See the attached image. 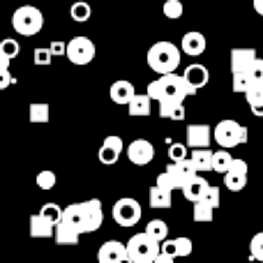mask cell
<instances>
[{
    "instance_id": "1",
    "label": "cell",
    "mask_w": 263,
    "mask_h": 263,
    "mask_svg": "<svg viewBox=\"0 0 263 263\" xmlns=\"http://www.w3.org/2000/svg\"><path fill=\"white\" fill-rule=\"evenodd\" d=\"M145 95L150 100H157V114L166 120H185V97L194 95L192 88L185 83L180 74H166V77H157L155 81L148 83Z\"/></svg>"
},
{
    "instance_id": "2",
    "label": "cell",
    "mask_w": 263,
    "mask_h": 263,
    "mask_svg": "<svg viewBox=\"0 0 263 263\" xmlns=\"http://www.w3.org/2000/svg\"><path fill=\"white\" fill-rule=\"evenodd\" d=\"M180 49H178L173 42H155L148 49V67L153 69L159 77H166V74H176V69L180 67Z\"/></svg>"
},
{
    "instance_id": "3",
    "label": "cell",
    "mask_w": 263,
    "mask_h": 263,
    "mask_svg": "<svg viewBox=\"0 0 263 263\" xmlns=\"http://www.w3.org/2000/svg\"><path fill=\"white\" fill-rule=\"evenodd\" d=\"M213 139L217 141L219 148L227 150V148H238V145L247 143L250 134H247V127H242L238 120L227 118V120H219V123L215 125Z\"/></svg>"
},
{
    "instance_id": "4",
    "label": "cell",
    "mask_w": 263,
    "mask_h": 263,
    "mask_svg": "<svg viewBox=\"0 0 263 263\" xmlns=\"http://www.w3.org/2000/svg\"><path fill=\"white\" fill-rule=\"evenodd\" d=\"M12 28L23 37H32L44 28V14L32 5H23L14 12L12 16Z\"/></svg>"
},
{
    "instance_id": "5",
    "label": "cell",
    "mask_w": 263,
    "mask_h": 263,
    "mask_svg": "<svg viewBox=\"0 0 263 263\" xmlns=\"http://www.w3.org/2000/svg\"><path fill=\"white\" fill-rule=\"evenodd\" d=\"M125 252H127V259L132 263H153L159 256V245L150 240L145 233H136L127 240Z\"/></svg>"
},
{
    "instance_id": "6",
    "label": "cell",
    "mask_w": 263,
    "mask_h": 263,
    "mask_svg": "<svg viewBox=\"0 0 263 263\" xmlns=\"http://www.w3.org/2000/svg\"><path fill=\"white\" fill-rule=\"evenodd\" d=\"M111 215H114V222L118 224V227H134V224L141 222V217H143V208L139 205V201L132 199V196H123V199H118L114 203V208H111Z\"/></svg>"
},
{
    "instance_id": "7",
    "label": "cell",
    "mask_w": 263,
    "mask_h": 263,
    "mask_svg": "<svg viewBox=\"0 0 263 263\" xmlns=\"http://www.w3.org/2000/svg\"><path fill=\"white\" fill-rule=\"evenodd\" d=\"M95 42L90 37H74L65 44V55L69 58V63L74 65H90L95 60Z\"/></svg>"
},
{
    "instance_id": "8",
    "label": "cell",
    "mask_w": 263,
    "mask_h": 263,
    "mask_svg": "<svg viewBox=\"0 0 263 263\" xmlns=\"http://www.w3.org/2000/svg\"><path fill=\"white\" fill-rule=\"evenodd\" d=\"M83 215V233H95L104 222V210H102L100 199H88L83 203H79Z\"/></svg>"
},
{
    "instance_id": "9",
    "label": "cell",
    "mask_w": 263,
    "mask_h": 263,
    "mask_svg": "<svg viewBox=\"0 0 263 263\" xmlns=\"http://www.w3.org/2000/svg\"><path fill=\"white\" fill-rule=\"evenodd\" d=\"M247 171H250V166H247L245 159L233 157L229 171L224 173V185H227V190L229 192H242V190H245V185H247Z\"/></svg>"
},
{
    "instance_id": "10",
    "label": "cell",
    "mask_w": 263,
    "mask_h": 263,
    "mask_svg": "<svg viewBox=\"0 0 263 263\" xmlns=\"http://www.w3.org/2000/svg\"><path fill=\"white\" fill-rule=\"evenodd\" d=\"M127 157H129L132 164H136V166H145V164L153 162L155 148L148 139H134L127 148Z\"/></svg>"
},
{
    "instance_id": "11",
    "label": "cell",
    "mask_w": 263,
    "mask_h": 263,
    "mask_svg": "<svg viewBox=\"0 0 263 263\" xmlns=\"http://www.w3.org/2000/svg\"><path fill=\"white\" fill-rule=\"evenodd\" d=\"M210 139H213V127L210 125H190L187 127V148L192 150H208L210 145Z\"/></svg>"
},
{
    "instance_id": "12",
    "label": "cell",
    "mask_w": 263,
    "mask_h": 263,
    "mask_svg": "<svg viewBox=\"0 0 263 263\" xmlns=\"http://www.w3.org/2000/svg\"><path fill=\"white\" fill-rule=\"evenodd\" d=\"M123 148H125L123 139L116 134H109L104 141H102V148H100V153H97V159H100L102 164H106V166H111V164L118 162Z\"/></svg>"
},
{
    "instance_id": "13",
    "label": "cell",
    "mask_w": 263,
    "mask_h": 263,
    "mask_svg": "<svg viewBox=\"0 0 263 263\" xmlns=\"http://www.w3.org/2000/svg\"><path fill=\"white\" fill-rule=\"evenodd\" d=\"M254 60H256L254 49H233L231 51V77H247Z\"/></svg>"
},
{
    "instance_id": "14",
    "label": "cell",
    "mask_w": 263,
    "mask_h": 263,
    "mask_svg": "<svg viewBox=\"0 0 263 263\" xmlns=\"http://www.w3.org/2000/svg\"><path fill=\"white\" fill-rule=\"evenodd\" d=\"M127 261V252L120 240H109L97 250V263H125Z\"/></svg>"
},
{
    "instance_id": "15",
    "label": "cell",
    "mask_w": 263,
    "mask_h": 263,
    "mask_svg": "<svg viewBox=\"0 0 263 263\" xmlns=\"http://www.w3.org/2000/svg\"><path fill=\"white\" fill-rule=\"evenodd\" d=\"M182 79H185V83L192 88V92H199L203 86H208V79H210V74H208V67L205 65H201V63H192L190 67L185 69V74H180Z\"/></svg>"
},
{
    "instance_id": "16",
    "label": "cell",
    "mask_w": 263,
    "mask_h": 263,
    "mask_svg": "<svg viewBox=\"0 0 263 263\" xmlns=\"http://www.w3.org/2000/svg\"><path fill=\"white\" fill-rule=\"evenodd\" d=\"M205 46H208V42H205V37H203V32H199V30H190V32H185L182 35V42H180V53H185V55H201L205 51Z\"/></svg>"
},
{
    "instance_id": "17",
    "label": "cell",
    "mask_w": 263,
    "mask_h": 263,
    "mask_svg": "<svg viewBox=\"0 0 263 263\" xmlns=\"http://www.w3.org/2000/svg\"><path fill=\"white\" fill-rule=\"evenodd\" d=\"M136 95L134 86H132V81H127V79H120V81H114L109 88V97L114 104L118 106H127L129 100Z\"/></svg>"
},
{
    "instance_id": "18",
    "label": "cell",
    "mask_w": 263,
    "mask_h": 263,
    "mask_svg": "<svg viewBox=\"0 0 263 263\" xmlns=\"http://www.w3.org/2000/svg\"><path fill=\"white\" fill-rule=\"evenodd\" d=\"M166 173H171V178L178 182V187H185L187 182L192 180V178H196L199 173L194 171V166L190 164V159H182V162H176V164H168L166 168H164Z\"/></svg>"
},
{
    "instance_id": "19",
    "label": "cell",
    "mask_w": 263,
    "mask_h": 263,
    "mask_svg": "<svg viewBox=\"0 0 263 263\" xmlns=\"http://www.w3.org/2000/svg\"><path fill=\"white\" fill-rule=\"evenodd\" d=\"M127 114L132 116V118H139V116L145 118V116L153 114V100H150L145 92H136L127 104Z\"/></svg>"
},
{
    "instance_id": "20",
    "label": "cell",
    "mask_w": 263,
    "mask_h": 263,
    "mask_svg": "<svg viewBox=\"0 0 263 263\" xmlns=\"http://www.w3.org/2000/svg\"><path fill=\"white\" fill-rule=\"evenodd\" d=\"M208 185H210V182L205 180L203 176H196V178H192V180L187 182L185 187H182V194H185V199L190 201V203H199Z\"/></svg>"
},
{
    "instance_id": "21",
    "label": "cell",
    "mask_w": 263,
    "mask_h": 263,
    "mask_svg": "<svg viewBox=\"0 0 263 263\" xmlns=\"http://www.w3.org/2000/svg\"><path fill=\"white\" fill-rule=\"evenodd\" d=\"M60 222L67 224V227H72L74 231L81 236V233H83V215H81V208H79V203H72V205H67V208H63Z\"/></svg>"
},
{
    "instance_id": "22",
    "label": "cell",
    "mask_w": 263,
    "mask_h": 263,
    "mask_svg": "<svg viewBox=\"0 0 263 263\" xmlns=\"http://www.w3.org/2000/svg\"><path fill=\"white\" fill-rule=\"evenodd\" d=\"M49 118H51V109L46 102H32L28 106V120L32 125H44V123H49Z\"/></svg>"
},
{
    "instance_id": "23",
    "label": "cell",
    "mask_w": 263,
    "mask_h": 263,
    "mask_svg": "<svg viewBox=\"0 0 263 263\" xmlns=\"http://www.w3.org/2000/svg\"><path fill=\"white\" fill-rule=\"evenodd\" d=\"M143 233L150 238V240L157 242V245H162V242L168 238V227H166V222H164V219H150Z\"/></svg>"
},
{
    "instance_id": "24",
    "label": "cell",
    "mask_w": 263,
    "mask_h": 263,
    "mask_svg": "<svg viewBox=\"0 0 263 263\" xmlns=\"http://www.w3.org/2000/svg\"><path fill=\"white\" fill-rule=\"evenodd\" d=\"M28 231H30L32 238H51V236H53V227H51L46 219H42L40 215H30Z\"/></svg>"
},
{
    "instance_id": "25",
    "label": "cell",
    "mask_w": 263,
    "mask_h": 263,
    "mask_svg": "<svg viewBox=\"0 0 263 263\" xmlns=\"http://www.w3.org/2000/svg\"><path fill=\"white\" fill-rule=\"evenodd\" d=\"M190 164L194 166L196 173H205L210 171V162H213V150H192L190 157Z\"/></svg>"
},
{
    "instance_id": "26",
    "label": "cell",
    "mask_w": 263,
    "mask_h": 263,
    "mask_svg": "<svg viewBox=\"0 0 263 263\" xmlns=\"http://www.w3.org/2000/svg\"><path fill=\"white\" fill-rule=\"evenodd\" d=\"M53 238H55V242H58V245H77V242H79V233L74 231L72 227L63 224V222H58L53 227Z\"/></svg>"
},
{
    "instance_id": "27",
    "label": "cell",
    "mask_w": 263,
    "mask_h": 263,
    "mask_svg": "<svg viewBox=\"0 0 263 263\" xmlns=\"http://www.w3.org/2000/svg\"><path fill=\"white\" fill-rule=\"evenodd\" d=\"M148 201H150V208H171V192L153 185L148 190Z\"/></svg>"
},
{
    "instance_id": "28",
    "label": "cell",
    "mask_w": 263,
    "mask_h": 263,
    "mask_svg": "<svg viewBox=\"0 0 263 263\" xmlns=\"http://www.w3.org/2000/svg\"><path fill=\"white\" fill-rule=\"evenodd\" d=\"M231 162H233V157H231V153L229 150H217V153H213V162H210V171H215V173H227L229 171V166H231Z\"/></svg>"
},
{
    "instance_id": "29",
    "label": "cell",
    "mask_w": 263,
    "mask_h": 263,
    "mask_svg": "<svg viewBox=\"0 0 263 263\" xmlns=\"http://www.w3.org/2000/svg\"><path fill=\"white\" fill-rule=\"evenodd\" d=\"M69 16L77 23H86V21H90V16H92V7L88 3H83V0H77V3L72 5V9H69Z\"/></svg>"
},
{
    "instance_id": "30",
    "label": "cell",
    "mask_w": 263,
    "mask_h": 263,
    "mask_svg": "<svg viewBox=\"0 0 263 263\" xmlns=\"http://www.w3.org/2000/svg\"><path fill=\"white\" fill-rule=\"evenodd\" d=\"M37 215H40L42 219H46V222H49L51 227H55V224L60 222L63 208H60V205H55V203H44V205H42V210H40Z\"/></svg>"
},
{
    "instance_id": "31",
    "label": "cell",
    "mask_w": 263,
    "mask_h": 263,
    "mask_svg": "<svg viewBox=\"0 0 263 263\" xmlns=\"http://www.w3.org/2000/svg\"><path fill=\"white\" fill-rule=\"evenodd\" d=\"M247 83L263 88V58H256L254 63H252L250 72H247Z\"/></svg>"
},
{
    "instance_id": "32",
    "label": "cell",
    "mask_w": 263,
    "mask_h": 263,
    "mask_svg": "<svg viewBox=\"0 0 263 263\" xmlns=\"http://www.w3.org/2000/svg\"><path fill=\"white\" fill-rule=\"evenodd\" d=\"M219 187H215V185H208L205 187V192H203V196H201V201L199 203H203V205H208L210 210H215V208H219Z\"/></svg>"
},
{
    "instance_id": "33",
    "label": "cell",
    "mask_w": 263,
    "mask_h": 263,
    "mask_svg": "<svg viewBox=\"0 0 263 263\" xmlns=\"http://www.w3.org/2000/svg\"><path fill=\"white\" fill-rule=\"evenodd\" d=\"M245 100L250 109H263V88L261 86H250L245 90Z\"/></svg>"
},
{
    "instance_id": "34",
    "label": "cell",
    "mask_w": 263,
    "mask_h": 263,
    "mask_svg": "<svg viewBox=\"0 0 263 263\" xmlns=\"http://www.w3.org/2000/svg\"><path fill=\"white\" fill-rule=\"evenodd\" d=\"M173 254H176V259H185V256L192 254V240L190 238H176L173 240Z\"/></svg>"
},
{
    "instance_id": "35",
    "label": "cell",
    "mask_w": 263,
    "mask_h": 263,
    "mask_svg": "<svg viewBox=\"0 0 263 263\" xmlns=\"http://www.w3.org/2000/svg\"><path fill=\"white\" fill-rule=\"evenodd\" d=\"M55 182H58V178H55V173L49 171V168H46V171H40V173H37V187H40V190H44V192L53 190Z\"/></svg>"
},
{
    "instance_id": "36",
    "label": "cell",
    "mask_w": 263,
    "mask_h": 263,
    "mask_svg": "<svg viewBox=\"0 0 263 263\" xmlns=\"http://www.w3.org/2000/svg\"><path fill=\"white\" fill-rule=\"evenodd\" d=\"M18 51H21V46H18V42H16V40H12V37H7V40L0 42V55H5L7 60L16 58Z\"/></svg>"
},
{
    "instance_id": "37",
    "label": "cell",
    "mask_w": 263,
    "mask_h": 263,
    "mask_svg": "<svg viewBox=\"0 0 263 263\" xmlns=\"http://www.w3.org/2000/svg\"><path fill=\"white\" fill-rule=\"evenodd\" d=\"M182 12H185V7H182L180 0H166L164 3V16L166 18H180Z\"/></svg>"
},
{
    "instance_id": "38",
    "label": "cell",
    "mask_w": 263,
    "mask_h": 263,
    "mask_svg": "<svg viewBox=\"0 0 263 263\" xmlns=\"http://www.w3.org/2000/svg\"><path fill=\"white\" fill-rule=\"evenodd\" d=\"M250 254H252V259H256V261L263 263V231H259L250 240Z\"/></svg>"
},
{
    "instance_id": "39",
    "label": "cell",
    "mask_w": 263,
    "mask_h": 263,
    "mask_svg": "<svg viewBox=\"0 0 263 263\" xmlns=\"http://www.w3.org/2000/svg\"><path fill=\"white\" fill-rule=\"evenodd\" d=\"M168 159H171V164L187 159V145H182V143H171V145H168Z\"/></svg>"
},
{
    "instance_id": "40",
    "label": "cell",
    "mask_w": 263,
    "mask_h": 263,
    "mask_svg": "<svg viewBox=\"0 0 263 263\" xmlns=\"http://www.w3.org/2000/svg\"><path fill=\"white\" fill-rule=\"evenodd\" d=\"M157 187H162V190H166V192H173V190H180L178 187V182L171 178V173H166V171H162L157 176V182H155Z\"/></svg>"
},
{
    "instance_id": "41",
    "label": "cell",
    "mask_w": 263,
    "mask_h": 263,
    "mask_svg": "<svg viewBox=\"0 0 263 263\" xmlns=\"http://www.w3.org/2000/svg\"><path fill=\"white\" fill-rule=\"evenodd\" d=\"M213 219V210L203 203H194V222H210Z\"/></svg>"
},
{
    "instance_id": "42",
    "label": "cell",
    "mask_w": 263,
    "mask_h": 263,
    "mask_svg": "<svg viewBox=\"0 0 263 263\" xmlns=\"http://www.w3.org/2000/svg\"><path fill=\"white\" fill-rule=\"evenodd\" d=\"M51 60H53V55L49 53V49H35V65L44 67V65H51Z\"/></svg>"
},
{
    "instance_id": "43",
    "label": "cell",
    "mask_w": 263,
    "mask_h": 263,
    "mask_svg": "<svg viewBox=\"0 0 263 263\" xmlns=\"http://www.w3.org/2000/svg\"><path fill=\"white\" fill-rule=\"evenodd\" d=\"M49 53L51 55H65V42H51Z\"/></svg>"
},
{
    "instance_id": "44",
    "label": "cell",
    "mask_w": 263,
    "mask_h": 263,
    "mask_svg": "<svg viewBox=\"0 0 263 263\" xmlns=\"http://www.w3.org/2000/svg\"><path fill=\"white\" fill-rule=\"evenodd\" d=\"M14 83V77L9 72H0V90H5V88H9Z\"/></svg>"
},
{
    "instance_id": "45",
    "label": "cell",
    "mask_w": 263,
    "mask_h": 263,
    "mask_svg": "<svg viewBox=\"0 0 263 263\" xmlns=\"http://www.w3.org/2000/svg\"><path fill=\"white\" fill-rule=\"evenodd\" d=\"M9 63H12V60H7L5 55H0V72H9Z\"/></svg>"
},
{
    "instance_id": "46",
    "label": "cell",
    "mask_w": 263,
    "mask_h": 263,
    "mask_svg": "<svg viewBox=\"0 0 263 263\" xmlns=\"http://www.w3.org/2000/svg\"><path fill=\"white\" fill-rule=\"evenodd\" d=\"M254 12L263 16V0H254Z\"/></svg>"
},
{
    "instance_id": "47",
    "label": "cell",
    "mask_w": 263,
    "mask_h": 263,
    "mask_svg": "<svg viewBox=\"0 0 263 263\" xmlns=\"http://www.w3.org/2000/svg\"><path fill=\"white\" fill-rule=\"evenodd\" d=\"M153 263H176V261H171V259H166V256H162V254H159V256H157V259H155Z\"/></svg>"
}]
</instances>
